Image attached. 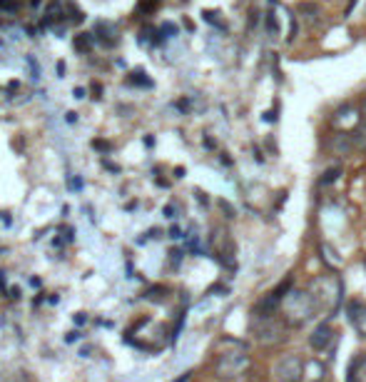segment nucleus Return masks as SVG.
I'll list each match as a JSON object with an SVG mask.
<instances>
[{"label":"nucleus","instance_id":"nucleus-25","mask_svg":"<svg viewBox=\"0 0 366 382\" xmlns=\"http://www.w3.org/2000/svg\"><path fill=\"white\" fill-rule=\"evenodd\" d=\"M72 323L78 325V328H83V325L87 323V315L85 312H78V315H72Z\"/></svg>","mask_w":366,"mask_h":382},{"label":"nucleus","instance_id":"nucleus-21","mask_svg":"<svg viewBox=\"0 0 366 382\" xmlns=\"http://www.w3.org/2000/svg\"><path fill=\"white\" fill-rule=\"evenodd\" d=\"M160 35H162V38H172V35H177V26H172V23H164V26L160 28Z\"/></svg>","mask_w":366,"mask_h":382},{"label":"nucleus","instance_id":"nucleus-4","mask_svg":"<svg viewBox=\"0 0 366 382\" xmlns=\"http://www.w3.org/2000/svg\"><path fill=\"white\" fill-rule=\"evenodd\" d=\"M249 355L247 352H222L215 360V375L219 380H237L249 370Z\"/></svg>","mask_w":366,"mask_h":382},{"label":"nucleus","instance_id":"nucleus-34","mask_svg":"<svg viewBox=\"0 0 366 382\" xmlns=\"http://www.w3.org/2000/svg\"><path fill=\"white\" fill-rule=\"evenodd\" d=\"M170 237H182V235H180V228H172V230H170Z\"/></svg>","mask_w":366,"mask_h":382},{"label":"nucleus","instance_id":"nucleus-14","mask_svg":"<svg viewBox=\"0 0 366 382\" xmlns=\"http://www.w3.org/2000/svg\"><path fill=\"white\" fill-rule=\"evenodd\" d=\"M130 83H132V86L152 88V80H150V78H144V70H135V73L130 75Z\"/></svg>","mask_w":366,"mask_h":382},{"label":"nucleus","instance_id":"nucleus-23","mask_svg":"<svg viewBox=\"0 0 366 382\" xmlns=\"http://www.w3.org/2000/svg\"><path fill=\"white\" fill-rule=\"evenodd\" d=\"M20 6V0H0V8L3 10H15Z\"/></svg>","mask_w":366,"mask_h":382},{"label":"nucleus","instance_id":"nucleus-33","mask_svg":"<svg viewBox=\"0 0 366 382\" xmlns=\"http://www.w3.org/2000/svg\"><path fill=\"white\" fill-rule=\"evenodd\" d=\"M80 357H90V348H83V350H80Z\"/></svg>","mask_w":366,"mask_h":382},{"label":"nucleus","instance_id":"nucleus-13","mask_svg":"<svg viewBox=\"0 0 366 382\" xmlns=\"http://www.w3.org/2000/svg\"><path fill=\"white\" fill-rule=\"evenodd\" d=\"M319 250H321V252H327V263H329V268H332V270H336V268H339V265H341V257H336V252H334L332 248H329V245H321Z\"/></svg>","mask_w":366,"mask_h":382},{"label":"nucleus","instance_id":"nucleus-3","mask_svg":"<svg viewBox=\"0 0 366 382\" xmlns=\"http://www.w3.org/2000/svg\"><path fill=\"white\" fill-rule=\"evenodd\" d=\"M287 325L279 315H255L252 317V335L261 348H274L284 340Z\"/></svg>","mask_w":366,"mask_h":382},{"label":"nucleus","instance_id":"nucleus-30","mask_svg":"<svg viewBox=\"0 0 366 382\" xmlns=\"http://www.w3.org/2000/svg\"><path fill=\"white\" fill-rule=\"evenodd\" d=\"M67 123H78V112H67Z\"/></svg>","mask_w":366,"mask_h":382},{"label":"nucleus","instance_id":"nucleus-10","mask_svg":"<svg viewBox=\"0 0 366 382\" xmlns=\"http://www.w3.org/2000/svg\"><path fill=\"white\" fill-rule=\"evenodd\" d=\"M347 382H366V352H359L349 363Z\"/></svg>","mask_w":366,"mask_h":382},{"label":"nucleus","instance_id":"nucleus-15","mask_svg":"<svg viewBox=\"0 0 366 382\" xmlns=\"http://www.w3.org/2000/svg\"><path fill=\"white\" fill-rule=\"evenodd\" d=\"M90 43H92V35H78L75 38V50H80V53H87L90 50Z\"/></svg>","mask_w":366,"mask_h":382},{"label":"nucleus","instance_id":"nucleus-24","mask_svg":"<svg viewBox=\"0 0 366 382\" xmlns=\"http://www.w3.org/2000/svg\"><path fill=\"white\" fill-rule=\"evenodd\" d=\"M28 66H30V75H33V78L38 80V78H40V66L35 63L33 58H28Z\"/></svg>","mask_w":366,"mask_h":382},{"label":"nucleus","instance_id":"nucleus-9","mask_svg":"<svg viewBox=\"0 0 366 382\" xmlns=\"http://www.w3.org/2000/svg\"><path fill=\"white\" fill-rule=\"evenodd\" d=\"M212 243H215V250L217 255H219V260H227L229 265H232V257H235V243H232V237H229V232H217L215 237H212Z\"/></svg>","mask_w":366,"mask_h":382},{"label":"nucleus","instance_id":"nucleus-16","mask_svg":"<svg viewBox=\"0 0 366 382\" xmlns=\"http://www.w3.org/2000/svg\"><path fill=\"white\" fill-rule=\"evenodd\" d=\"M354 135V143H356V148H366V125L364 128H356V130L352 132Z\"/></svg>","mask_w":366,"mask_h":382},{"label":"nucleus","instance_id":"nucleus-7","mask_svg":"<svg viewBox=\"0 0 366 382\" xmlns=\"http://www.w3.org/2000/svg\"><path fill=\"white\" fill-rule=\"evenodd\" d=\"M347 315H349L352 328L356 330V335L366 340V303H361V300H352V303L347 305Z\"/></svg>","mask_w":366,"mask_h":382},{"label":"nucleus","instance_id":"nucleus-32","mask_svg":"<svg viewBox=\"0 0 366 382\" xmlns=\"http://www.w3.org/2000/svg\"><path fill=\"white\" fill-rule=\"evenodd\" d=\"M30 285H33V288H40L43 283H40V277H30Z\"/></svg>","mask_w":366,"mask_h":382},{"label":"nucleus","instance_id":"nucleus-8","mask_svg":"<svg viewBox=\"0 0 366 382\" xmlns=\"http://www.w3.org/2000/svg\"><path fill=\"white\" fill-rule=\"evenodd\" d=\"M354 148H356V143H354V135L352 132H336V135H332V140H329V150H332V155H341V158H347V155H352Z\"/></svg>","mask_w":366,"mask_h":382},{"label":"nucleus","instance_id":"nucleus-29","mask_svg":"<svg viewBox=\"0 0 366 382\" xmlns=\"http://www.w3.org/2000/svg\"><path fill=\"white\" fill-rule=\"evenodd\" d=\"M164 218H175V208H172V205L164 208Z\"/></svg>","mask_w":366,"mask_h":382},{"label":"nucleus","instance_id":"nucleus-1","mask_svg":"<svg viewBox=\"0 0 366 382\" xmlns=\"http://www.w3.org/2000/svg\"><path fill=\"white\" fill-rule=\"evenodd\" d=\"M307 290L312 292L316 310L327 312V315L339 312L341 303H344V283H341V277L336 272H327V275L314 277Z\"/></svg>","mask_w":366,"mask_h":382},{"label":"nucleus","instance_id":"nucleus-6","mask_svg":"<svg viewBox=\"0 0 366 382\" xmlns=\"http://www.w3.org/2000/svg\"><path fill=\"white\" fill-rule=\"evenodd\" d=\"M334 337H336V332H334L332 325L319 323L316 328H314L312 335H309V345H312V350H316V352H324V350L332 348Z\"/></svg>","mask_w":366,"mask_h":382},{"label":"nucleus","instance_id":"nucleus-18","mask_svg":"<svg viewBox=\"0 0 366 382\" xmlns=\"http://www.w3.org/2000/svg\"><path fill=\"white\" fill-rule=\"evenodd\" d=\"M202 15H204V20H207V23H212V26H217V28H222V30H227V26L217 20V13H212V10H204Z\"/></svg>","mask_w":366,"mask_h":382},{"label":"nucleus","instance_id":"nucleus-22","mask_svg":"<svg viewBox=\"0 0 366 382\" xmlns=\"http://www.w3.org/2000/svg\"><path fill=\"white\" fill-rule=\"evenodd\" d=\"M92 148L100 150V152H110L112 150V145L107 143V140H92Z\"/></svg>","mask_w":366,"mask_h":382},{"label":"nucleus","instance_id":"nucleus-11","mask_svg":"<svg viewBox=\"0 0 366 382\" xmlns=\"http://www.w3.org/2000/svg\"><path fill=\"white\" fill-rule=\"evenodd\" d=\"M359 118H361V115H356V110H354V108L344 105V108H339V110L334 112V125L339 128V130L344 128V132H349L352 123H359Z\"/></svg>","mask_w":366,"mask_h":382},{"label":"nucleus","instance_id":"nucleus-12","mask_svg":"<svg viewBox=\"0 0 366 382\" xmlns=\"http://www.w3.org/2000/svg\"><path fill=\"white\" fill-rule=\"evenodd\" d=\"M297 10H299V18L304 20L307 26H316V23H319L321 10H319V6H316V3H299V6H297Z\"/></svg>","mask_w":366,"mask_h":382},{"label":"nucleus","instance_id":"nucleus-28","mask_svg":"<svg viewBox=\"0 0 366 382\" xmlns=\"http://www.w3.org/2000/svg\"><path fill=\"white\" fill-rule=\"evenodd\" d=\"M72 95H75V98H85V88H75V90H72Z\"/></svg>","mask_w":366,"mask_h":382},{"label":"nucleus","instance_id":"nucleus-2","mask_svg":"<svg viewBox=\"0 0 366 382\" xmlns=\"http://www.w3.org/2000/svg\"><path fill=\"white\" fill-rule=\"evenodd\" d=\"M316 312L319 310L309 290H289L279 305V317L287 328H304Z\"/></svg>","mask_w":366,"mask_h":382},{"label":"nucleus","instance_id":"nucleus-26","mask_svg":"<svg viewBox=\"0 0 366 382\" xmlns=\"http://www.w3.org/2000/svg\"><path fill=\"white\" fill-rule=\"evenodd\" d=\"M80 337H83V335H80L78 330H72V332H67V335H65V343H78Z\"/></svg>","mask_w":366,"mask_h":382},{"label":"nucleus","instance_id":"nucleus-17","mask_svg":"<svg viewBox=\"0 0 366 382\" xmlns=\"http://www.w3.org/2000/svg\"><path fill=\"white\" fill-rule=\"evenodd\" d=\"M157 6H160V0H140L138 3V8L142 10V13H152Z\"/></svg>","mask_w":366,"mask_h":382},{"label":"nucleus","instance_id":"nucleus-31","mask_svg":"<svg viewBox=\"0 0 366 382\" xmlns=\"http://www.w3.org/2000/svg\"><path fill=\"white\" fill-rule=\"evenodd\" d=\"M361 120L366 123V98H364V103H361Z\"/></svg>","mask_w":366,"mask_h":382},{"label":"nucleus","instance_id":"nucleus-35","mask_svg":"<svg viewBox=\"0 0 366 382\" xmlns=\"http://www.w3.org/2000/svg\"><path fill=\"white\" fill-rule=\"evenodd\" d=\"M10 297H15V300H18V297H20V290H18V288H13V290H10Z\"/></svg>","mask_w":366,"mask_h":382},{"label":"nucleus","instance_id":"nucleus-20","mask_svg":"<svg viewBox=\"0 0 366 382\" xmlns=\"http://www.w3.org/2000/svg\"><path fill=\"white\" fill-rule=\"evenodd\" d=\"M264 23H267V33H269V35H277V23H274V13H267V15H264Z\"/></svg>","mask_w":366,"mask_h":382},{"label":"nucleus","instance_id":"nucleus-19","mask_svg":"<svg viewBox=\"0 0 366 382\" xmlns=\"http://www.w3.org/2000/svg\"><path fill=\"white\" fill-rule=\"evenodd\" d=\"M336 178H339V168H332V170L324 172V178H321V185L334 183V180H336Z\"/></svg>","mask_w":366,"mask_h":382},{"label":"nucleus","instance_id":"nucleus-27","mask_svg":"<svg viewBox=\"0 0 366 382\" xmlns=\"http://www.w3.org/2000/svg\"><path fill=\"white\" fill-rule=\"evenodd\" d=\"M80 188H83V180H80V178L70 180V190H80Z\"/></svg>","mask_w":366,"mask_h":382},{"label":"nucleus","instance_id":"nucleus-5","mask_svg":"<svg viewBox=\"0 0 366 382\" xmlns=\"http://www.w3.org/2000/svg\"><path fill=\"white\" fill-rule=\"evenodd\" d=\"M272 375H274L277 382H301L304 375H307V363L297 352H287L274 363Z\"/></svg>","mask_w":366,"mask_h":382}]
</instances>
